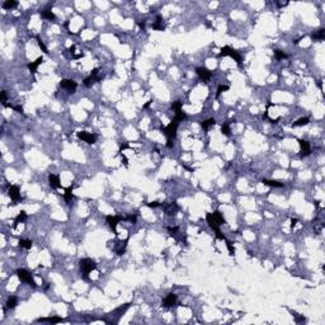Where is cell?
Returning a JSON list of instances; mask_svg holds the SVG:
<instances>
[{
  "label": "cell",
  "instance_id": "cell-25",
  "mask_svg": "<svg viewBox=\"0 0 325 325\" xmlns=\"http://www.w3.org/2000/svg\"><path fill=\"white\" fill-rule=\"evenodd\" d=\"M309 122H310V120H309L308 117H302V118L297 120L296 122H293V123H292V127H301V126H306V125H309Z\"/></svg>",
  "mask_w": 325,
  "mask_h": 325
},
{
  "label": "cell",
  "instance_id": "cell-2",
  "mask_svg": "<svg viewBox=\"0 0 325 325\" xmlns=\"http://www.w3.org/2000/svg\"><path fill=\"white\" fill-rule=\"evenodd\" d=\"M79 268H80L81 277L84 279H86L89 277V273L97 268V264L90 258H84V259H80V262H79Z\"/></svg>",
  "mask_w": 325,
  "mask_h": 325
},
{
  "label": "cell",
  "instance_id": "cell-45",
  "mask_svg": "<svg viewBox=\"0 0 325 325\" xmlns=\"http://www.w3.org/2000/svg\"><path fill=\"white\" fill-rule=\"evenodd\" d=\"M69 51H70L71 53H75V46H71V47L69 48Z\"/></svg>",
  "mask_w": 325,
  "mask_h": 325
},
{
  "label": "cell",
  "instance_id": "cell-23",
  "mask_svg": "<svg viewBox=\"0 0 325 325\" xmlns=\"http://www.w3.org/2000/svg\"><path fill=\"white\" fill-rule=\"evenodd\" d=\"M215 125H216V121H215L214 118H208V120L201 122V126H202L203 131H208L209 127H211V126H215Z\"/></svg>",
  "mask_w": 325,
  "mask_h": 325
},
{
  "label": "cell",
  "instance_id": "cell-15",
  "mask_svg": "<svg viewBox=\"0 0 325 325\" xmlns=\"http://www.w3.org/2000/svg\"><path fill=\"white\" fill-rule=\"evenodd\" d=\"M48 183H50V187L53 188V189H57V188L61 187L59 175H55V174H50L48 175Z\"/></svg>",
  "mask_w": 325,
  "mask_h": 325
},
{
  "label": "cell",
  "instance_id": "cell-26",
  "mask_svg": "<svg viewBox=\"0 0 325 325\" xmlns=\"http://www.w3.org/2000/svg\"><path fill=\"white\" fill-rule=\"evenodd\" d=\"M18 305V298L17 297H14V296H12V297H9L8 298V301H7V309H14L15 306Z\"/></svg>",
  "mask_w": 325,
  "mask_h": 325
},
{
  "label": "cell",
  "instance_id": "cell-14",
  "mask_svg": "<svg viewBox=\"0 0 325 325\" xmlns=\"http://www.w3.org/2000/svg\"><path fill=\"white\" fill-rule=\"evenodd\" d=\"M177 300H178V296H177L175 293H173V292H170V293H168L166 297L163 300V306L166 308V309H169V308L173 306V305H175Z\"/></svg>",
  "mask_w": 325,
  "mask_h": 325
},
{
  "label": "cell",
  "instance_id": "cell-28",
  "mask_svg": "<svg viewBox=\"0 0 325 325\" xmlns=\"http://www.w3.org/2000/svg\"><path fill=\"white\" fill-rule=\"evenodd\" d=\"M19 246L24 248V249H31L32 248V241L28 239H21L19 240Z\"/></svg>",
  "mask_w": 325,
  "mask_h": 325
},
{
  "label": "cell",
  "instance_id": "cell-46",
  "mask_svg": "<svg viewBox=\"0 0 325 325\" xmlns=\"http://www.w3.org/2000/svg\"><path fill=\"white\" fill-rule=\"evenodd\" d=\"M151 103H152V102H151V101H149V102H147V103H146V104H145V106H144V108H149V107H150V104H151Z\"/></svg>",
  "mask_w": 325,
  "mask_h": 325
},
{
  "label": "cell",
  "instance_id": "cell-7",
  "mask_svg": "<svg viewBox=\"0 0 325 325\" xmlns=\"http://www.w3.org/2000/svg\"><path fill=\"white\" fill-rule=\"evenodd\" d=\"M98 69H93V71H91V74H90V76H88V78H85L84 79V85L85 86H88V88H90L93 84H95V83H98V81H101L102 80V78L101 76H98Z\"/></svg>",
  "mask_w": 325,
  "mask_h": 325
},
{
  "label": "cell",
  "instance_id": "cell-17",
  "mask_svg": "<svg viewBox=\"0 0 325 325\" xmlns=\"http://www.w3.org/2000/svg\"><path fill=\"white\" fill-rule=\"evenodd\" d=\"M325 38V29L324 28H320L318 29L316 32L311 33V40L315 42V41H323Z\"/></svg>",
  "mask_w": 325,
  "mask_h": 325
},
{
  "label": "cell",
  "instance_id": "cell-33",
  "mask_svg": "<svg viewBox=\"0 0 325 325\" xmlns=\"http://www.w3.org/2000/svg\"><path fill=\"white\" fill-rule=\"evenodd\" d=\"M168 231H169L170 236H175V235L178 234V231H179V227H178V226H174V227L168 226Z\"/></svg>",
  "mask_w": 325,
  "mask_h": 325
},
{
  "label": "cell",
  "instance_id": "cell-1",
  "mask_svg": "<svg viewBox=\"0 0 325 325\" xmlns=\"http://www.w3.org/2000/svg\"><path fill=\"white\" fill-rule=\"evenodd\" d=\"M206 221L208 224V226L212 229L216 233V238L219 240H226L225 235H222V233L220 231V225L226 224V220L224 219L222 214L220 211H215V212H208L206 215Z\"/></svg>",
  "mask_w": 325,
  "mask_h": 325
},
{
  "label": "cell",
  "instance_id": "cell-40",
  "mask_svg": "<svg viewBox=\"0 0 325 325\" xmlns=\"http://www.w3.org/2000/svg\"><path fill=\"white\" fill-rule=\"evenodd\" d=\"M161 206V203H159V202H150V203H147V207H150V208H155V207H160Z\"/></svg>",
  "mask_w": 325,
  "mask_h": 325
},
{
  "label": "cell",
  "instance_id": "cell-37",
  "mask_svg": "<svg viewBox=\"0 0 325 325\" xmlns=\"http://www.w3.org/2000/svg\"><path fill=\"white\" fill-rule=\"evenodd\" d=\"M292 315H293V319L296 320V323H302V321H306V319H305L303 316H300L297 313H295V311H292Z\"/></svg>",
  "mask_w": 325,
  "mask_h": 325
},
{
  "label": "cell",
  "instance_id": "cell-39",
  "mask_svg": "<svg viewBox=\"0 0 325 325\" xmlns=\"http://www.w3.org/2000/svg\"><path fill=\"white\" fill-rule=\"evenodd\" d=\"M5 101H7V91L3 90V91H2V95H0V102H2V103L4 104V103H7Z\"/></svg>",
  "mask_w": 325,
  "mask_h": 325
},
{
  "label": "cell",
  "instance_id": "cell-11",
  "mask_svg": "<svg viewBox=\"0 0 325 325\" xmlns=\"http://www.w3.org/2000/svg\"><path fill=\"white\" fill-rule=\"evenodd\" d=\"M60 86L62 89H66L69 93H75L76 88H78V84H76V81H74L72 79H62L60 81Z\"/></svg>",
  "mask_w": 325,
  "mask_h": 325
},
{
  "label": "cell",
  "instance_id": "cell-13",
  "mask_svg": "<svg viewBox=\"0 0 325 325\" xmlns=\"http://www.w3.org/2000/svg\"><path fill=\"white\" fill-rule=\"evenodd\" d=\"M298 144H300V147H301L300 156H301V158L309 156V155L311 154V146H310V142L306 141V140H298Z\"/></svg>",
  "mask_w": 325,
  "mask_h": 325
},
{
  "label": "cell",
  "instance_id": "cell-21",
  "mask_svg": "<svg viewBox=\"0 0 325 325\" xmlns=\"http://www.w3.org/2000/svg\"><path fill=\"white\" fill-rule=\"evenodd\" d=\"M152 28L156 29V31H164L165 29V26L163 24V17L161 15H156V21H155L154 24H152Z\"/></svg>",
  "mask_w": 325,
  "mask_h": 325
},
{
  "label": "cell",
  "instance_id": "cell-9",
  "mask_svg": "<svg viewBox=\"0 0 325 325\" xmlns=\"http://www.w3.org/2000/svg\"><path fill=\"white\" fill-rule=\"evenodd\" d=\"M160 207H163V209L165 211V214H166L168 216H173V215H175V214L178 212V209H179V207H178L177 202L161 203V206H160Z\"/></svg>",
  "mask_w": 325,
  "mask_h": 325
},
{
  "label": "cell",
  "instance_id": "cell-3",
  "mask_svg": "<svg viewBox=\"0 0 325 325\" xmlns=\"http://www.w3.org/2000/svg\"><path fill=\"white\" fill-rule=\"evenodd\" d=\"M178 125H179V122H178V121H175V120H173V121H171V122H170L168 126H165V127H161V132H163L164 135L166 136L168 141H174V139H175V136H177Z\"/></svg>",
  "mask_w": 325,
  "mask_h": 325
},
{
  "label": "cell",
  "instance_id": "cell-44",
  "mask_svg": "<svg viewBox=\"0 0 325 325\" xmlns=\"http://www.w3.org/2000/svg\"><path fill=\"white\" fill-rule=\"evenodd\" d=\"M122 159H123V164H125L126 166H128V160H127V158H126L125 155H122Z\"/></svg>",
  "mask_w": 325,
  "mask_h": 325
},
{
  "label": "cell",
  "instance_id": "cell-27",
  "mask_svg": "<svg viewBox=\"0 0 325 325\" xmlns=\"http://www.w3.org/2000/svg\"><path fill=\"white\" fill-rule=\"evenodd\" d=\"M18 7V2H13V0H7V2L3 3V8L7 9V10H10L13 8H17Z\"/></svg>",
  "mask_w": 325,
  "mask_h": 325
},
{
  "label": "cell",
  "instance_id": "cell-10",
  "mask_svg": "<svg viewBox=\"0 0 325 325\" xmlns=\"http://www.w3.org/2000/svg\"><path fill=\"white\" fill-rule=\"evenodd\" d=\"M196 72H197V75L199 76V79L203 80L204 83H207L209 79H211V76H212V71L208 70V69L204 67V66L197 67V69H196Z\"/></svg>",
  "mask_w": 325,
  "mask_h": 325
},
{
  "label": "cell",
  "instance_id": "cell-43",
  "mask_svg": "<svg viewBox=\"0 0 325 325\" xmlns=\"http://www.w3.org/2000/svg\"><path fill=\"white\" fill-rule=\"evenodd\" d=\"M297 222H298V221H297V220H295V219H292V220H291V229H293V227H295V225H296V224H297Z\"/></svg>",
  "mask_w": 325,
  "mask_h": 325
},
{
  "label": "cell",
  "instance_id": "cell-5",
  "mask_svg": "<svg viewBox=\"0 0 325 325\" xmlns=\"http://www.w3.org/2000/svg\"><path fill=\"white\" fill-rule=\"evenodd\" d=\"M17 276H18V278L21 279L22 282H24V283H27V284H29V286H32L33 288H36L37 287V283L34 282V279H33V276L28 272V271H26V269H23V268H21V269H17Z\"/></svg>",
  "mask_w": 325,
  "mask_h": 325
},
{
  "label": "cell",
  "instance_id": "cell-38",
  "mask_svg": "<svg viewBox=\"0 0 325 325\" xmlns=\"http://www.w3.org/2000/svg\"><path fill=\"white\" fill-rule=\"evenodd\" d=\"M125 220L130 221L131 224H136V220H137V217H136L135 215H128V216H126V217H125Z\"/></svg>",
  "mask_w": 325,
  "mask_h": 325
},
{
  "label": "cell",
  "instance_id": "cell-29",
  "mask_svg": "<svg viewBox=\"0 0 325 325\" xmlns=\"http://www.w3.org/2000/svg\"><path fill=\"white\" fill-rule=\"evenodd\" d=\"M187 118V114L182 111V109H179V111H175V117H174V120L175 121H178V122H180V121H183V120H185Z\"/></svg>",
  "mask_w": 325,
  "mask_h": 325
},
{
  "label": "cell",
  "instance_id": "cell-19",
  "mask_svg": "<svg viewBox=\"0 0 325 325\" xmlns=\"http://www.w3.org/2000/svg\"><path fill=\"white\" fill-rule=\"evenodd\" d=\"M72 190H74V187H72V185H71V187H67V188L65 189L64 199H65L66 203H70V202L74 199V193H72Z\"/></svg>",
  "mask_w": 325,
  "mask_h": 325
},
{
  "label": "cell",
  "instance_id": "cell-42",
  "mask_svg": "<svg viewBox=\"0 0 325 325\" xmlns=\"http://www.w3.org/2000/svg\"><path fill=\"white\" fill-rule=\"evenodd\" d=\"M137 24H139V27H140L142 31H145V26H146V22H145V21H142V22H139Z\"/></svg>",
  "mask_w": 325,
  "mask_h": 325
},
{
  "label": "cell",
  "instance_id": "cell-34",
  "mask_svg": "<svg viewBox=\"0 0 325 325\" xmlns=\"http://www.w3.org/2000/svg\"><path fill=\"white\" fill-rule=\"evenodd\" d=\"M226 246H227V249H229V253H230V255H234V254H235V249H234L233 243H231V241H229V240H226Z\"/></svg>",
  "mask_w": 325,
  "mask_h": 325
},
{
  "label": "cell",
  "instance_id": "cell-48",
  "mask_svg": "<svg viewBox=\"0 0 325 325\" xmlns=\"http://www.w3.org/2000/svg\"><path fill=\"white\" fill-rule=\"evenodd\" d=\"M319 88H320V89H321V90H323V84H321V81H320V83H319Z\"/></svg>",
  "mask_w": 325,
  "mask_h": 325
},
{
  "label": "cell",
  "instance_id": "cell-20",
  "mask_svg": "<svg viewBox=\"0 0 325 325\" xmlns=\"http://www.w3.org/2000/svg\"><path fill=\"white\" fill-rule=\"evenodd\" d=\"M41 17L43 19H47V21H55V19H56V15L52 13L51 9H43L41 12Z\"/></svg>",
  "mask_w": 325,
  "mask_h": 325
},
{
  "label": "cell",
  "instance_id": "cell-24",
  "mask_svg": "<svg viewBox=\"0 0 325 325\" xmlns=\"http://www.w3.org/2000/svg\"><path fill=\"white\" fill-rule=\"evenodd\" d=\"M26 220H27V214H26V211H21V214H19V215L15 217V220H14V226H18L19 224L24 222Z\"/></svg>",
  "mask_w": 325,
  "mask_h": 325
},
{
  "label": "cell",
  "instance_id": "cell-22",
  "mask_svg": "<svg viewBox=\"0 0 325 325\" xmlns=\"http://www.w3.org/2000/svg\"><path fill=\"white\" fill-rule=\"evenodd\" d=\"M262 183L264 184V185H268V187H274V188H282L284 184L283 183H279V182H277V180H269V179H263L262 180Z\"/></svg>",
  "mask_w": 325,
  "mask_h": 325
},
{
  "label": "cell",
  "instance_id": "cell-31",
  "mask_svg": "<svg viewBox=\"0 0 325 325\" xmlns=\"http://www.w3.org/2000/svg\"><path fill=\"white\" fill-rule=\"evenodd\" d=\"M37 43H38V47H40L45 53L48 52V51H47V47L45 46V43H43V41L41 40V37H40V36H37Z\"/></svg>",
  "mask_w": 325,
  "mask_h": 325
},
{
  "label": "cell",
  "instance_id": "cell-41",
  "mask_svg": "<svg viewBox=\"0 0 325 325\" xmlns=\"http://www.w3.org/2000/svg\"><path fill=\"white\" fill-rule=\"evenodd\" d=\"M13 109H15L17 112H19V113H22V114L24 113V112H23V107H22V106H14V108H13Z\"/></svg>",
  "mask_w": 325,
  "mask_h": 325
},
{
  "label": "cell",
  "instance_id": "cell-6",
  "mask_svg": "<svg viewBox=\"0 0 325 325\" xmlns=\"http://www.w3.org/2000/svg\"><path fill=\"white\" fill-rule=\"evenodd\" d=\"M76 135H78V137L80 140H83V141H85L86 144H90V145L97 142V137H98L95 133H90V132H86V131H79Z\"/></svg>",
  "mask_w": 325,
  "mask_h": 325
},
{
  "label": "cell",
  "instance_id": "cell-36",
  "mask_svg": "<svg viewBox=\"0 0 325 325\" xmlns=\"http://www.w3.org/2000/svg\"><path fill=\"white\" fill-rule=\"evenodd\" d=\"M182 106H183V103L180 101H177V102H174L173 104H171V109H173V111H179V109H182Z\"/></svg>",
  "mask_w": 325,
  "mask_h": 325
},
{
  "label": "cell",
  "instance_id": "cell-16",
  "mask_svg": "<svg viewBox=\"0 0 325 325\" xmlns=\"http://www.w3.org/2000/svg\"><path fill=\"white\" fill-rule=\"evenodd\" d=\"M64 319L60 316H51V318H40L37 319V323H51V324H57V323H62Z\"/></svg>",
  "mask_w": 325,
  "mask_h": 325
},
{
  "label": "cell",
  "instance_id": "cell-30",
  "mask_svg": "<svg viewBox=\"0 0 325 325\" xmlns=\"http://www.w3.org/2000/svg\"><path fill=\"white\" fill-rule=\"evenodd\" d=\"M274 56L277 60H282V59H287V53H284L281 50H274Z\"/></svg>",
  "mask_w": 325,
  "mask_h": 325
},
{
  "label": "cell",
  "instance_id": "cell-8",
  "mask_svg": "<svg viewBox=\"0 0 325 325\" xmlns=\"http://www.w3.org/2000/svg\"><path fill=\"white\" fill-rule=\"evenodd\" d=\"M106 220H107V224L109 225V227L112 229V231H113L114 234H117V230H116L117 224L121 222V221H123L125 217H122V216H112V215H108V216L106 217Z\"/></svg>",
  "mask_w": 325,
  "mask_h": 325
},
{
  "label": "cell",
  "instance_id": "cell-12",
  "mask_svg": "<svg viewBox=\"0 0 325 325\" xmlns=\"http://www.w3.org/2000/svg\"><path fill=\"white\" fill-rule=\"evenodd\" d=\"M8 196L13 199V204H15L18 201H21V190H19V187L18 185H9V189H8Z\"/></svg>",
  "mask_w": 325,
  "mask_h": 325
},
{
  "label": "cell",
  "instance_id": "cell-18",
  "mask_svg": "<svg viewBox=\"0 0 325 325\" xmlns=\"http://www.w3.org/2000/svg\"><path fill=\"white\" fill-rule=\"evenodd\" d=\"M42 62H43V57H42V56H40V57H38V59H37L36 61H33V62L28 64V69H29V71H31L32 74H34V72L37 71V67L40 66Z\"/></svg>",
  "mask_w": 325,
  "mask_h": 325
},
{
  "label": "cell",
  "instance_id": "cell-32",
  "mask_svg": "<svg viewBox=\"0 0 325 325\" xmlns=\"http://www.w3.org/2000/svg\"><path fill=\"white\" fill-rule=\"evenodd\" d=\"M221 132L224 133L225 136H230V135H231V131H230V127H229V125H222V126H221Z\"/></svg>",
  "mask_w": 325,
  "mask_h": 325
},
{
  "label": "cell",
  "instance_id": "cell-4",
  "mask_svg": "<svg viewBox=\"0 0 325 325\" xmlns=\"http://www.w3.org/2000/svg\"><path fill=\"white\" fill-rule=\"evenodd\" d=\"M220 56H221V57H224V56H230L231 59H234V60L238 62V65H241V55H240L235 48H233V47H230V46L222 47L221 51H220Z\"/></svg>",
  "mask_w": 325,
  "mask_h": 325
},
{
  "label": "cell",
  "instance_id": "cell-47",
  "mask_svg": "<svg viewBox=\"0 0 325 325\" xmlns=\"http://www.w3.org/2000/svg\"><path fill=\"white\" fill-rule=\"evenodd\" d=\"M300 40H301V38H297V40H293V45H297V43L300 42Z\"/></svg>",
  "mask_w": 325,
  "mask_h": 325
},
{
  "label": "cell",
  "instance_id": "cell-35",
  "mask_svg": "<svg viewBox=\"0 0 325 325\" xmlns=\"http://www.w3.org/2000/svg\"><path fill=\"white\" fill-rule=\"evenodd\" d=\"M229 90V86L227 85H219L217 88V93H216V97H220V94L224 93V91H227Z\"/></svg>",
  "mask_w": 325,
  "mask_h": 325
}]
</instances>
